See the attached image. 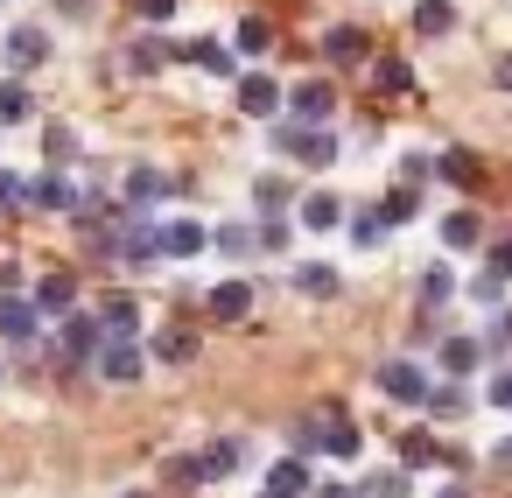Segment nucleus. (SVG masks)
<instances>
[{
    "label": "nucleus",
    "mask_w": 512,
    "mask_h": 498,
    "mask_svg": "<svg viewBox=\"0 0 512 498\" xmlns=\"http://www.w3.org/2000/svg\"><path fill=\"white\" fill-rule=\"evenodd\" d=\"M15 204H29V183L15 169H0V211H15Z\"/></svg>",
    "instance_id": "obj_43"
},
{
    "label": "nucleus",
    "mask_w": 512,
    "mask_h": 498,
    "mask_svg": "<svg viewBox=\"0 0 512 498\" xmlns=\"http://www.w3.org/2000/svg\"><path fill=\"white\" fill-rule=\"evenodd\" d=\"M428 463H442L435 435H428V428H407V435H400V470H428Z\"/></svg>",
    "instance_id": "obj_25"
},
{
    "label": "nucleus",
    "mask_w": 512,
    "mask_h": 498,
    "mask_svg": "<svg viewBox=\"0 0 512 498\" xmlns=\"http://www.w3.org/2000/svg\"><path fill=\"white\" fill-rule=\"evenodd\" d=\"M281 99H288V92H281L267 71H246V78H239V106H246L253 120H274V113H281Z\"/></svg>",
    "instance_id": "obj_7"
},
{
    "label": "nucleus",
    "mask_w": 512,
    "mask_h": 498,
    "mask_svg": "<svg viewBox=\"0 0 512 498\" xmlns=\"http://www.w3.org/2000/svg\"><path fill=\"white\" fill-rule=\"evenodd\" d=\"M344 281H337V267L330 260H309V267H295V295H309V302H330Z\"/></svg>",
    "instance_id": "obj_16"
},
{
    "label": "nucleus",
    "mask_w": 512,
    "mask_h": 498,
    "mask_svg": "<svg viewBox=\"0 0 512 498\" xmlns=\"http://www.w3.org/2000/svg\"><path fill=\"white\" fill-rule=\"evenodd\" d=\"M267 43H274V29H267L260 15H246V22H239V57H260Z\"/></svg>",
    "instance_id": "obj_37"
},
{
    "label": "nucleus",
    "mask_w": 512,
    "mask_h": 498,
    "mask_svg": "<svg viewBox=\"0 0 512 498\" xmlns=\"http://www.w3.org/2000/svg\"><path fill=\"white\" fill-rule=\"evenodd\" d=\"M36 330H43L36 302H22V295H0V337H8V344H29Z\"/></svg>",
    "instance_id": "obj_10"
},
{
    "label": "nucleus",
    "mask_w": 512,
    "mask_h": 498,
    "mask_svg": "<svg viewBox=\"0 0 512 498\" xmlns=\"http://www.w3.org/2000/svg\"><path fill=\"white\" fill-rule=\"evenodd\" d=\"M239 456H246V449H239V442L225 435V442L197 449V477H204V484H218V477H232V470H239Z\"/></svg>",
    "instance_id": "obj_18"
},
{
    "label": "nucleus",
    "mask_w": 512,
    "mask_h": 498,
    "mask_svg": "<svg viewBox=\"0 0 512 498\" xmlns=\"http://www.w3.org/2000/svg\"><path fill=\"white\" fill-rule=\"evenodd\" d=\"M169 190H176V176H162V169H134V176H127V204H134V211H155Z\"/></svg>",
    "instance_id": "obj_11"
},
{
    "label": "nucleus",
    "mask_w": 512,
    "mask_h": 498,
    "mask_svg": "<svg viewBox=\"0 0 512 498\" xmlns=\"http://www.w3.org/2000/svg\"><path fill=\"white\" fill-rule=\"evenodd\" d=\"M498 463H512V442H505V449H498Z\"/></svg>",
    "instance_id": "obj_53"
},
{
    "label": "nucleus",
    "mask_w": 512,
    "mask_h": 498,
    "mask_svg": "<svg viewBox=\"0 0 512 498\" xmlns=\"http://www.w3.org/2000/svg\"><path fill=\"white\" fill-rule=\"evenodd\" d=\"M36 106H29V85L22 78H8V85H0V127H15V120H29Z\"/></svg>",
    "instance_id": "obj_31"
},
{
    "label": "nucleus",
    "mask_w": 512,
    "mask_h": 498,
    "mask_svg": "<svg viewBox=\"0 0 512 498\" xmlns=\"http://www.w3.org/2000/svg\"><path fill=\"white\" fill-rule=\"evenodd\" d=\"M435 176H442V183H477V162H470L463 148H442V155H435Z\"/></svg>",
    "instance_id": "obj_32"
},
{
    "label": "nucleus",
    "mask_w": 512,
    "mask_h": 498,
    "mask_svg": "<svg viewBox=\"0 0 512 498\" xmlns=\"http://www.w3.org/2000/svg\"><path fill=\"white\" fill-rule=\"evenodd\" d=\"M365 50H372V43H365V29H358V22H337V29L323 36V57H330V64H358Z\"/></svg>",
    "instance_id": "obj_13"
},
{
    "label": "nucleus",
    "mask_w": 512,
    "mask_h": 498,
    "mask_svg": "<svg viewBox=\"0 0 512 498\" xmlns=\"http://www.w3.org/2000/svg\"><path fill=\"white\" fill-rule=\"evenodd\" d=\"M134 330H141V309H134L127 295L106 302V316H99V344H106V337H134Z\"/></svg>",
    "instance_id": "obj_27"
},
{
    "label": "nucleus",
    "mask_w": 512,
    "mask_h": 498,
    "mask_svg": "<svg viewBox=\"0 0 512 498\" xmlns=\"http://www.w3.org/2000/svg\"><path fill=\"white\" fill-rule=\"evenodd\" d=\"M323 456H365V435H358V421H344L337 407H323Z\"/></svg>",
    "instance_id": "obj_9"
},
{
    "label": "nucleus",
    "mask_w": 512,
    "mask_h": 498,
    "mask_svg": "<svg viewBox=\"0 0 512 498\" xmlns=\"http://www.w3.org/2000/svg\"><path fill=\"white\" fill-rule=\"evenodd\" d=\"M155 358H169V365H190V358H197V337H190V330H169V337H155Z\"/></svg>",
    "instance_id": "obj_36"
},
{
    "label": "nucleus",
    "mask_w": 512,
    "mask_h": 498,
    "mask_svg": "<svg viewBox=\"0 0 512 498\" xmlns=\"http://www.w3.org/2000/svg\"><path fill=\"white\" fill-rule=\"evenodd\" d=\"M316 498H351V491H344V484H323V491H316Z\"/></svg>",
    "instance_id": "obj_50"
},
{
    "label": "nucleus",
    "mask_w": 512,
    "mask_h": 498,
    "mask_svg": "<svg viewBox=\"0 0 512 498\" xmlns=\"http://www.w3.org/2000/svg\"><path fill=\"white\" fill-rule=\"evenodd\" d=\"M379 92H414V71H407L400 57H386V64H379Z\"/></svg>",
    "instance_id": "obj_39"
},
{
    "label": "nucleus",
    "mask_w": 512,
    "mask_h": 498,
    "mask_svg": "<svg viewBox=\"0 0 512 498\" xmlns=\"http://www.w3.org/2000/svg\"><path fill=\"white\" fill-rule=\"evenodd\" d=\"M134 15H141V22H155V29H162V22H169V15H176V0H134Z\"/></svg>",
    "instance_id": "obj_45"
},
{
    "label": "nucleus",
    "mask_w": 512,
    "mask_h": 498,
    "mask_svg": "<svg viewBox=\"0 0 512 498\" xmlns=\"http://www.w3.org/2000/svg\"><path fill=\"white\" fill-rule=\"evenodd\" d=\"M414 211H421V183H400V190L379 204V218H386V225H414Z\"/></svg>",
    "instance_id": "obj_30"
},
{
    "label": "nucleus",
    "mask_w": 512,
    "mask_h": 498,
    "mask_svg": "<svg viewBox=\"0 0 512 498\" xmlns=\"http://www.w3.org/2000/svg\"><path fill=\"white\" fill-rule=\"evenodd\" d=\"M43 155H50V162H71V155H78V134H71V127H50V134H43Z\"/></svg>",
    "instance_id": "obj_40"
},
{
    "label": "nucleus",
    "mask_w": 512,
    "mask_h": 498,
    "mask_svg": "<svg viewBox=\"0 0 512 498\" xmlns=\"http://www.w3.org/2000/svg\"><path fill=\"white\" fill-rule=\"evenodd\" d=\"M344 225H351V246H358V253L386 246V232H393V225H386L379 211H344Z\"/></svg>",
    "instance_id": "obj_23"
},
{
    "label": "nucleus",
    "mask_w": 512,
    "mask_h": 498,
    "mask_svg": "<svg viewBox=\"0 0 512 498\" xmlns=\"http://www.w3.org/2000/svg\"><path fill=\"white\" fill-rule=\"evenodd\" d=\"M484 400H491V407H505V414H512V365H505V372H491V386H484Z\"/></svg>",
    "instance_id": "obj_44"
},
{
    "label": "nucleus",
    "mask_w": 512,
    "mask_h": 498,
    "mask_svg": "<svg viewBox=\"0 0 512 498\" xmlns=\"http://www.w3.org/2000/svg\"><path fill=\"white\" fill-rule=\"evenodd\" d=\"M421 407H428L435 421H456V414H470V393L449 379V386H428V400H421Z\"/></svg>",
    "instance_id": "obj_28"
},
{
    "label": "nucleus",
    "mask_w": 512,
    "mask_h": 498,
    "mask_svg": "<svg viewBox=\"0 0 512 498\" xmlns=\"http://www.w3.org/2000/svg\"><path fill=\"white\" fill-rule=\"evenodd\" d=\"M456 29V0H414V36H449Z\"/></svg>",
    "instance_id": "obj_22"
},
{
    "label": "nucleus",
    "mask_w": 512,
    "mask_h": 498,
    "mask_svg": "<svg viewBox=\"0 0 512 498\" xmlns=\"http://www.w3.org/2000/svg\"><path fill=\"white\" fill-rule=\"evenodd\" d=\"M113 260H127V267H148V260H162V225L148 218V211H134L127 225H120V253Z\"/></svg>",
    "instance_id": "obj_2"
},
{
    "label": "nucleus",
    "mask_w": 512,
    "mask_h": 498,
    "mask_svg": "<svg viewBox=\"0 0 512 498\" xmlns=\"http://www.w3.org/2000/svg\"><path fill=\"white\" fill-rule=\"evenodd\" d=\"M183 57H190V64H197V71H211V78H232V71H239V64H232V50H225V43H190V50H183Z\"/></svg>",
    "instance_id": "obj_29"
},
{
    "label": "nucleus",
    "mask_w": 512,
    "mask_h": 498,
    "mask_svg": "<svg viewBox=\"0 0 512 498\" xmlns=\"http://www.w3.org/2000/svg\"><path fill=\"white\" fill-rule=\"evenodd\" d=\"M274 148L295 155L302 169H330V162H337V134H330V120H323V127H309V120H302V127H295V120H274Z\"/></svg>",
    "instance_id": "obj_1"
},
{
    "label": "nucleus",
    "mask_w": 512,
    "mask_h": 498,
    "mask_svg": "<svg viewBox=\"0 0 512 498\" xmlns=\"http://www.w3.org/2000/svg\"><path fill=\"white\" fill-rule=\"evenodd\" d=\"M337 225H344V197H330V190L302 197V232H337Z\"/></svg>",
    "instance_id": "obj_15"
},
{
    "label": "nucleus",
    "mask_w": 512,
    "mask_h": 498,
    "mask_svg": "<svg viewBox=\"0 0 512 498\" xmlns=\"http://www.w3.org/2000/svg\"><path fill=\"white\" fill-rule=\"evenodd\" d=\"M442 302H456V274L435 260V267H421V309H442Z\"/></svg>",
    "instance_id": "obj_26"
},
{
    "label": "nucleus",
    "mask_w": 512,
    "mask_h": 498,
    "mask_svg": "<svg viewBox=\"0 0 512 498\" xmlns=\"http://www.w3.org/2000/svg\"><path fill=\"white\" fill-rule=\"evenodd\" d=\"M267 491H274V498H302V491H309V456H281V463L267 470Z\"/></svg>",
    "instance_id": "obj_19"
},
{
    "label": "nucleus",
    "mask_w": 512,
    "mask_h": 498,
    "mask_svg": "<svg viewBox=\"0 0 512 498\" xmlns=\"http://www.w3.org/2000/svg\"><path fill=\"white\" fill-rule=\"evenodd\" d=\"M491 274H505V281H512V239H498V246H491Z\"/></svg>",
    "instance_id": "obj_48"
},
{
    "label": "nucleus",
    "mask_w": 512,
    "mask_h": 498,
    "mask_svg": "<svg viewBox=\"0 0 512 498\" xmlns=\"http://www.w3.org/2000/svg\"><path fill=\"white\" fill-rule=\"evenodd\" d=\"M169 57H176V50H169V43H134V50H127V64H134V71H141V78H155V71H162V64H169Z\"/></svg>",
    "instance_id": "obj_35"
},
{
    "label": "nucleus",
    "mask_w": 512,
    "mask_h": 498,
    "mask_svg": "<svg viewBox=\"0 0 512 498\" xmlns=\"http://www.w3.org/2000/svg\"><path fill=\"white\" fill-rule=\"evenodd\" d=\"M379 393L400 400V407H421V400H428V372H421L414 358H386V365H379Z\"/></svg>",
    "instance_id": "obj_4"
},
{
    "label": "nucleus",
    "mask_w": 512,
    "mask_h": 498,
    "mask_svg": "<svg viewBox=\"0 0 512 498\" xmlns=\"http://www.w3.org/2000/svg\"><path fill=\"white\" fill-rule=\"evenodd\" d=\"M211 246L239 260V253H253V232H246V225H218V232H211Z\"/></svg>",
    "instance_id": "obj_38"
},
{
    "label": "nucleus",
    "mask_w": 512,
    "mask_h": 498,
    "mask_svg": "<svg viewBox=\"0 0 512 498\" xmlns=\"http://www.w3.org/2000/svg\"><path fill=\"white\" fill-rule=\"evenodd\" d=\"M288 442H295V456H323V414H302L288 428Z\"/></svg>",
    "instance_id": "obj_34"
},
{
    "label": "nucleus",
    "mask_w": 512,
    "mask_h": 498,
    "mask_svg": "<svg viewBox=\"0 0 512 498\" xmlns=\"http://www.w3.org/2000/svg\"><path fill=\"white\" fill-rule=\"evenodd\" d=\"M477 365H484V344H477V337H449V344H442V372H449V379H470Z\"/></svg>",
    "instance_id": "obj_21"
},
{
    "label": "nucleus",
    "mask_w": 512,
    "mask_h": 498,
    "mask_svg": "<svg viewBox=\"0 0 512 498\" xmlns=\"http://www.w3.org/2000/svg\"><path fill=\"white\" fill-rule=\"evenodd\" d=\"M92 358H99V372H106L113 386H134V379L148 372V351H141L134 337H106V344H99Z\"/></svg>",
    "instance_id": "obj_3"
},
{
    "label": "nucleus",
    "mask_w": 512,
    "mask_h": 498,
    "mask_svg": "<svg viewBox=\"0 0 512 498\" xmlns=\"http://www.w3.org/2000/svg\"><path fill=\"white\" fill-rule=\"evenodd\" d=\"M253 204H260V211H281V204H288V183H281V176H260Z\"/></svg>",
    "instance_id": "obj_42"
},
{
    "label": "nucleus",
    "mask_w": 512,
    "mask_h": 498,
    "mask_svg": "<svg viewBox=\"0 0 512 498\" xmlns=\"http://www.w3.org/2000/svg\"><path fill=\"white\" fill-rule=\"evenodd\" d=\"M470 295H477L484 309H498V302H505V274H491V267H484V274L470 281Z\"/></svg>",
    "instance_id": "obj_41"
},
{
    "label": "nucleus",
    "mask_w": 512,
    "mask_h": 498,
    "mask_svg": "<svg viewBox=\"0 0 512 498\" xmlns=\"http://www.w3.org/2000/svg\"><path fill=\"white\" fill-rule=\"evenodd\" d=\"M211 246V225H197V218H169L162 225V260H197Z\"/></svg>",
    "instance_id": "obj_6"
},
{
    "label": "nucleus",
    "mask_w": 512,
    "mask_h": 498,
    "mask_svg": "<svg viewBox=\"0 0 512 498\" xmlns=\"http://www.w3.org/2000/svg\"><path fill=\"white\" fill-rule=\"evenodd\" d=\"M127 498H148V491H127Z\"/></svg>",
    "instance_id": "obj_54"
},
{
    "label": "nucleus",
    "mask_w": 512,
    "mask_h": 498,
    "mask_svg": "<svg viewBox=\"0 0 512 498\" xmlns=\"http://www.w3.org/2000/svg\"><path fill=\"white\" fill-rule=\"evenodd\" d=\"M43 57H50V36H43V29H29V22H22V29H15V36H8V64H15V71H36V64H43Z\"/></svg>",
    "instance_id": "obj_12"
},
{
    "label": "nucleus",
    "mask_w": 512,
    "mask_h": 498,
    "mask_svg": "<svg viewBox=\"0 0 512 498\" xmlns=\"http://www.w3.org/2000/svg\"><path fill=\"white\" fill-rule=\"evenodd\" d=\"M498 337H512V309H505V316H498Z\"/></svg>",
    "instance_id": "obj_52"
},
{
    "label": "nucleus",
    "mask_w": 512,
    "mask_h": 498,
    "mask_svg": "<svg viewBox=\"0 0 512 498\" xmlns=\"http://www.w3.org/2000/svg\"><path fill=\"white\" fill-rule=\"evenodd\" d=\"M246 309H253V281H218V288H211V316H218V323H239Z\"/></svg>",
    "instance_id": "obj_17"
},
{
    "label": "nucleus",
    "mask_w": 512,
    "mask_h": 498,
    "mask_svg": "<svg viewBox=\"0 0 512 498\" xmlns=\"http://www.w3.org/2000/svg\"><path fill=\"white\" fill-rule=\"evenodd\" d=\"M29 302H36V316H64L71 309V274H43Z\"/></svg>",
    "instance_id": "obj_24"
},
{
    "label": "nucleus",
    "mask_w": 512,
    "mask_h": 498,
    "mask_svg": "<svg viewBox=\"0 0 512 498\" xmlns=\"http://www.w3.org/2000/svg\"><path fill=\"white\" fill-rule=\"evenodd\" d=\"M29 204H36V211H78V190L50 169V176H36V183H29Z\"/></svg>",
    "instance_id": "obj_14"
},
{
    "label": "nucleus",
    "mask_w": 512,
    "mask_h": 498,
    "mask_svg": "<svg viewBox=\"0 0 512 498\" xmlns=\"http://www.w3.org/2000/svg\"><path fill=\"white\" fill-rule=\"evenodd\" d=\"M400 176H407V183H428V176H435V155H407Z\"/></svg>",
    "instance_id": "obj_46"
},
{
    "label": "nucleus",
    "mask_w": 512,
    "mask_h": 498,
    "mask_svg": "<svg viewBox=\"0 0 512 498\" xmlns=\"http://www.w3.org/2000/svg\"><path fill=\"white\" fill-rule=\"evenodd\" d=\"M260 498H274V491H260Z\"/></svg>",
    "instance_id": "obj_55"
},
{
    "label": "nucleus",
    "mask_w": 512,
    "mask_h": 498,
    "mask_svg": "<svg viewBox=\"0 0 512 498\" xmlns=\"http://www.w3.org/2000/svg\"><path fill=\"white\" fill-rule=\"evenodd\" d=\"M288 239H295V225H288L281 211H267V225L253 232V246H260V253H288Z\"/></svg>",
    "instance_id": "obj_33"
},
{
    "label": "nucleus",
    "mask_w": 512,
    "mask_h": 498,
    "mask_svg": "<svg viewBox=\"0 0 512 498\" xmlns=\"http://www.w3.org/2000/svg\"><path fill=\"white\" fill-rule=\"evenodd\" d=\"M477 239H484V218H477V211H449V218H442V246H449V253H470Z\"/></svg>",
    "instance_id": "obj_20"
},
{
    "label": "nucleus",
    "mask_w": 512,
    "mask_h": 498,
    "mask_svg": "<svg viewBox=\"0 0 512 498\" xmlns=\"http://www.w3.org/2000/svg\"><path fill=\"white\" fill-rule=\"evenodd\" d=\"M295 120H309V127H323L330 113H337V92L323 85V78H302V85H288V99H281Z\"/></svg>",
    "instance_id": "obj_5"
},
{
    "label": "nucleus",
    "mask_w": 512,
    "mask_h": 498,
    "mask_svg": "<svg viewBox=\"0 0 512 498\" xmlns=\"http://www.w3.org/2000/svg\"><path fill=\"white\" fill-rule=\"evenodd\" d=\"M435 498H470V491H463V484H442V491H435Z\"/></svg>",
    "instance_id": "obj_51"
},
{
    "label": "nucleus",
    "mask_w": 512,
    "mask_h": 498,
    "mask_svg": "<svg viewBox=\"0 0 512 498\" xmlns=\"http://www.w3.org/2000/svg\"><path fill=\"white\" fill-rule=\"evenodd\" d=\"M57 344H64V358H92V351H99V316H85V309H64V330H57Z\"/></svg>",
    "instance_id": "obj_8"
},
{
    "label": "nucleus",
    "mask_w": 512,
    "mask_h": 498,
    "mask_svg": "<svg viewBox=\"0 0 512 498\" xmlns=\"http://www.w3.org/2000/svg\"><path fill=\"white\" fill-rule=\"evenodd\" d=\"M491 85H498V92H512V57H498V71H491Z\"/></svg>",
    "instance_id": "obj_49"
},
{
    "label": "nucleus",
    "mask_w": 512,
    "mask_h": 498,
    "mask_svg": "<svg viewBox=\"0 0 512 498\" xmlns=\"http://www.w3.org/2000/svg\"><path fill=\"white\" fill-rule=\"evenodd\" d=\"M365 491H372V498H400V491H407V477H400V470H393V477H372V484H365Z\"/></svg>",
    "instance_id": "obj_47"
}]
</instances>
